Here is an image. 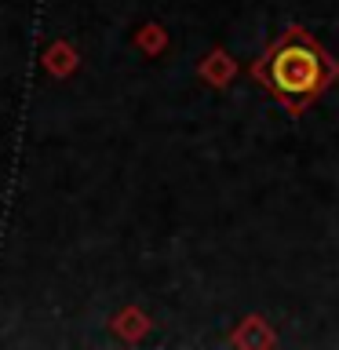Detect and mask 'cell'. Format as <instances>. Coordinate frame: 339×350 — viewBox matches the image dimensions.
<instances>
[{"label":"cell","mask_w":339,"mask_h":350,"mask_svg":"<svg viewBox=\"0 0 339 350\" xmlns=\"http://www.w3.org/2000/svg\"><path fill=\"white\" fill-rule=\"evenodd\" d=\"M252 77L267 88L273 103L299 117L314 98H321V92L339 81V62L314 40L310 29L288 26L252 62Z\"/></svg>","instance_id":"obj_1"}]
</instances>
